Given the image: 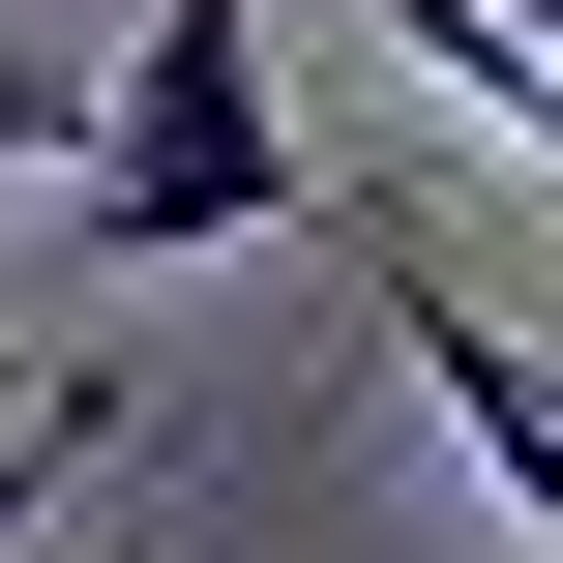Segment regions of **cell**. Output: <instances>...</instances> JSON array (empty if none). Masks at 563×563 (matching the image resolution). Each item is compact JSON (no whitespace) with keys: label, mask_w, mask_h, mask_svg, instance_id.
Wrapping results in <instances>:
<instances>
[{"label":"cell","mask_w":563,"mask_h":563,"mask_svg":"<svg viewBox=\"0 0 563 563\" xmlns=\"http://www.w3.org/2000/svg\"><path fill=\"white\" fill-rule=\"evenodd\" d=\"M59 238H89V267H208V238H297V89H267V0H148V30L89 59Z\"/></svg>","instance_id":"1"},{"label":"cell","mask_w":563,"mask_h":563,"mask_svg":"<svg viewBox=\"0 0 563 563\" xmlns=\"http://www.w3.org/2000/svg\"><path fill=\"white\" fill-rule=\"evenodd\" d=\"M386 327H416V386H445V445H475V475H505V505L563 534V356L505 327V297H445V267H386Z\"/></svg>","instance_id":"2"},{"label":"cell","mask_w":563,"mask_h":563,"mask_svg":"<svg viewBox=\"0 0 563 563\" xmlns=\"http://www.w3.org/2000/svg\"><path fill=\"white\" fill-rule=\"evenodd\" d=\"M356 30H386V59H445V119H505V148L563 178V0H356Z\"/></svg>","instance_id":"3"},{"label":"cell","mask_w":563,"mask_h":563,"mask_svg":"<svg viewBox=\"0 0 563 563\" xmlns=\"http://www.w3.org/2000/svg\"><path fill=\"white\" fill-rule=\"evenodd\" d=\"M119 445V386H59V416H0V534H59V475Z\"/></svg>","instance_id":"4"},{"label":"cell","mask_w":563,"mask_h":563,"mask_svg":"<svg viewBox=\"0 0 563 563\" xmlns=\"http://www.w3.org/2000/svg\"><path fill=\"white\" fill-rule=\"evenodd\" d=\"M30 148H89V59H0V178H30Z\"/></svg>","instance_id":"5"}]
</instances>
